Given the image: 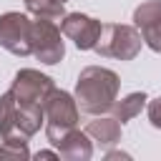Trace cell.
Returning a JSON list of instances; mask_svg holds the SVG:
<instances>
[{
  "label": "cell",
  "mask_w": 161,
  "mask_h": 161,
  "mask_svg": "<svg viewBox=\"0 0 161 161\" xmlns=\"http://www.w3.org/2000/svg\"><path fill=\"white\" fill-rule=\"evenodd\" d=\"M30 25L33 20L20 13L0 15V48L15 55H30Z\"/></svg>",
  "instance_id": "obj_7"
},
{
  "label": "cell",
  "mask_w": 161,
  "mask_h": 161,
  "mask_svg": "<svg viewBox=\"0 0 161 161\" xmlns=\"http://www.w3.org/2000/svg\"><path fill=\"white\" fill-rule=\"evenodd\" d=\"M146 93L141 91V93H128L126 98H121V101H113V106H111V111H113V118L123 126L126 121H131L133 116H138L141 113V108L146 106Z\"/></svg>",
  "instance_id": "obj_12"
},
{
  "label": "cell",
  "mask_w": 161,
  "mask_h": 161,
  "mask_svg": "<svg viewBox=\"0 0 161 161\" xmlns=\"http://www.w3.org/2000/svg\"><path fill=\"white\" fill-rule=\"evenodd\" d=\"M30 53L40 60V63H58L65 55V45L60 40V28L55 25V20L48 18H38L30 25Z\"/></svg>",
  "instance_id": "obj_5"
},
{
  "label": "cell",
  "mask_w": 161,
  "mask_h": 161,
  "mask_svg": "<svg viewBox=\"0 0 161 161\" xmlns=\"http://www.w3.org/2000/svg\"><path fill=\"white\" fill-rule=\"evenodd\" d=\"M148 121L153 128H161V98H153L148 103Z\"/></svg>",
  "instance_id": "obj_15"
},
{
  "label": "cell",
  "mask_w": 161,
  "mask_h": 161,
  "mask_svg": "<svg viewBox=\"0 0 161 161\" xmlns=\"http://www.w3.org/2000/svg\"><path fill=\"white\" fill-rule=\"evenodd\" d=\"M141 33L133 25H118V23H108L101 28L98 43H96V53L103 58H118V60H133L141 50Z\"/></svg>",
  "instance_id": "obj_4"
},
{
  "label": "cell",
  "mask_w": 161,
  "mask_h": 161,
  "mask_svg": "<svg viewBox=\"0 0 161 161\" xmlns=\"http://www.w3.org/2000/svg\"><path fill=\"white\" fill-rule=\"evenodd\" d=\"M28 141H18V138H3L0 146V158H28Z\"/></svg>",
  "instance_id": "obj_14"
},
{
  "label": "cell",
  "mask_w": 161,
  "mask_h": 161,
  "mask_svg": "<svg viewBox=\"0 0 161 161\" xmlns=\"http://www.w3.org/2000/svg\"><path fill=\"white\" fill-rule=\"evenodd\" d=\"M133 23H136V30L141 33V40L151 50L161 53V0L141 3L133 10Z\"/></svg>",
  "instance_id": "obj_9"
},
{
  "label": "cell",
  "mask_w": 161,
  "mask_h": 161,
  "mask_svg": "<svg viewBox=\"0 0 161 161\" xmlns=\"http://www.w3.org/2000/svg\"><path fill=\"white\" fill-rule=\"evenodd\" d=\"M43 121H45V136L50 143H58L68 131L78 123V103L70 93L53 88L43 103Z\"/></svg>",
  "instance_id": "obj_3"
},
{
  "label": "cell",
  "mask_w": 161,
  "mask_h": 161,
  "mask_svg": "<svg viewBox=\"0 0 161 161\" xmlns=\"http://www.w3.org/2000/svg\"><path fill=\"white\" fill-rule=\"evenodd\" d=\"M55 156H58L55 151H38L35 153V158H55Z\"/></svg>",
  "instance_id": "obj_16"
},
{
  "label": "cell",
  "mask_w": 161,
  "mask_h": 161,
  "mask_svg": "<svg viewBox=\"0 0 161 161\" xmlns=\"http://www.w3.org/2000/svg\"><path fill=\"white\" fill-rule=\"evenodd\" d=\"M86 133L88 138H93L98 146L103 148H111L121 141V123L116 118H96L86 126Z\"/></svg>",
  "instance_id": "obj_11"
},
{
  "label": "cell",
  "mask_w": 161,
  "mask_h": 161,
  "mask_svg": "<svg viewBox=\"0 0 161 161\" xmlns=\"http://www.w3.org/2000/svg\"><path fill=\"white\" fill-rule=\"evenodd\" d=\"M101 20L91 18V15H83V13H68L60 18V30L65 38H70L75 43V48L80 50H91L96 48L98 43V35H101Z\"/></svg>",
  "instance_id": "obj_8"
},
{
  "label": "cell",
  "mask_w": 161,
  "mask_h": 161,
  "mask_svg": "<svg viewBox=\"0 0 161 161\" xmlns=\"http://www.w3.org/2000/svg\"><path fill=\"white\" fill-rule=\"evenodd\" d=\"M53 88H55V83L48 75H43L40 70H33V68H23V70L15 73V80H13L10 93H13V98L18 103L40 106L43 108V103H45V98H48V93Z\"/></svg>",
  "instance_id": "obj_6"
},
{
  "label": "cell",
  "mask_w": 161,
  "mask_h": 161,
  "mask_svg": "<svg viewBox=\"0 0 161 161\" xmlns=\"http://www.w3.org/2000/svg\"><path fill=\"white\" fill-rule=\"evenodd\" d=\"M55 3H63V5H65V0H55Z\"/></svg>",
  "instance_id": "obj_17"
},
{
  "label": "cell",
  "mask_w": 161,
  "mask_h": 161,
  "mask_svg": "<svg viewBox=\"0 0 161 161\" xmlns=\"http://www.w3.org/2000/svg\"><path fill=\"white\" fill-rule=\"evenodd\" d=\"M118 75L111 68H101V65H88L80 70L78 83H75V103L83 113L91 116H101L106 111H111L116 96H118Z\"/></svg>",
  "instance_id": "obj_1"
},
{
  "label": "cell",
  "mask_w": 161,
  "mask_h": 161,
  "mask_svg": "<svg viewBox=\"0 0 161 161\" xmlns=\"http://www.w3.org/2000/svg\"><path fill=\"white\" fill-rule=\"evenodd\" d=\"M25 8L35 18H48V20H60L65 15L63 3H55V0H25Z\"/></svg>",
  "instance_id": "obj_13"
},
{
  "label": "cell",
  "mask_w": 161,
  "mask_h": 161,
  "mask_svg": "<svg viewBox=\"0 0 161 161\" xmlns=\"http://www.w3.org/2000/svg\"><path fill=\"white\" fill-rule=\"evenodd\" d=\"M40 123H43L40 106L18 103L10 91L0 96V136L3 138L28 141L33 133L40 131Z\"/></svg>",
  "instance_id": "obj_2"
},
{
  "label": "cell",
  "mask_w": 161,
  "mask_h": 161,
  "mask_svg": "<svg viewBox=\"0 0 161 161\" xmlns=\"http://www.w3.org/2000/svg\"><path fill=\"white\" fill-rule=\"evenodd\" d=\"M55 148H58V153L65 158V161H88L91 158V153H93V146H91V141H88V133L86 131H78V128H73V131H68L58 143H53Z\"/></svg>",
  "instance_id": "obj_10"
}]
</instances>
